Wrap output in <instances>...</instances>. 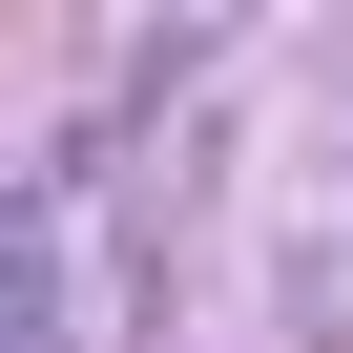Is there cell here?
Here are the masks:
<instances>
[{
    "mask_svg": "<svg viewBox=\"0 0 353 353\" xmlns=\"http://www.w3.org/2000/svg\"><path fill=\"white\" fill-rule=\"evenodd\" d=\"M270 332H291V353H353V208L270 229Z\"/></svg>",
    "mask_w": 353,
    "mask_h": 353,
    "instance_id": "cell-1",
    "label": "cell"
}]
</instances>
